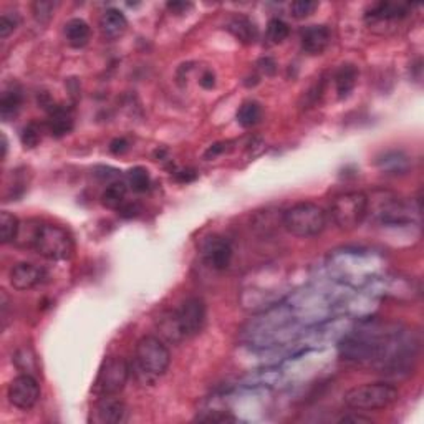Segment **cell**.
I'll return each mask as SVG.
<instances>
[{"label": "cell", "instance_id": "9c48e42d", "mask_svg": "<svg viewBox=\"0 0 424 424\" xmlns=\"http://www.w3.org/2000/svg\"><path fill=\"white\" fill-rule=\"evenodd\" d=\"M7 398L15 408L28 411L40 400V385L30 373H24L8 385Z\"/></svg>", "mask_w": 424, "mask_h": 424}, {"label": "cell", "instance_id": "8d00e7d4", "mask_svg": "<svg viewBox=\"0 0 424 424\" xmlns=\"http://www.w3.org/2000/svg\"><path fill=\"white\" fill-rule=\"evenodd\" d=\"M340 423H371V419L364 418L362 414H345L340 418Z\"/></svg>", "mask_w": 424, "mask_h": 424}, {"label": "cell", "instance_id": "f1b7e54d", "mask_svg": "<svg viewBox=\"0 0 424 424\" xmlns=\"http://www.w3.org/2000/svg\"><path fill=\"white\" fill-rule=\"evenodd\" d=\"M318 8V2L313 0H297L290 6V12L295 19H307Z\"/></svg>", "mask_w": 424, "mask_h": 424}, {"label": "cell", "instance_id": "ba28073f", "mask_svg": "<svg viewBox=\"0 0 424 424\" xmlns=\"http://www.w3.org/2000/svg\"><path fill=\"white\" fill-rule=\"evenodd\" d=\"M173 315H175L181 340H186L197 335L204 326L206 303L199 297H189L179 305V308L173 310Z\"/></svg>", "mask_w": 424, "mask_h": 424}, {"label": "cell", "instance_id": "52a82bcc", "mask_svg": "<svg viewBox=\"0 0 424 424\" xmlns=\"http://www.w3.org/2000/svg\"><path fill=\"white\" fill-rule=\"evenodd\" d=\"M130 380V366L125 360L109 356L101 363L95 381V393L98 396H116Z\"/></svg>", "mask_w": 424, "mask_h": 424}, {"label": "cell", "instance_id": "f35d334b", "mask_svg": "<svg viewBox=\"0 0 424 424\" xmlns=\"http://www.w3.org/2000/svg\"><path fill=\"white\" fill-rule=\"evenodd\" d=\"M7 154V138L6 134H2V158H6Z\"/></svg>", "mask_w": 424, "mask_h": 424}, {"label": "cell", "instance_id": "484cf974", "mask_svg": "<svg viewBox=\"0 0 424 424\" xmlns=\"http://www.w3.org/2000/svg\"><path fill=\"white\" fill-rule=\"evenodd\" d=\"M128 182H130V188L133 189L134 193H146V191L150 189L151 179H150V175H148L146 169L141 166H136L128 171Z\"/></svg>", "mask_w": 424, "mask_h": 424}, {"label": "cell", "instance_id": "7a4b0ae2", "mask_svg": "<svg viewBox=\"0 0 424 424\" xmlns=\"http://www.w3.org/2000/svg\"><path fill=\"white\" fill-rule=\"evenodd\" d=\"M169 363H171V353L158 337L146 335L139 338L134 350V368L143 383H154L168 371Z\"/></svg>", "mask_w": 424, "mask_h": 424}, {"label": "cell", "instance_id": "277c9868", "mask_svg": "<svg viewBox=\"0 0 424 424\" xmlns=\"http://www.w3.org/2000/svg\"><path fill=\"white\" fill-rule=\"evenodd\" d=\"M282 224L292 236L308 239L325 231L326 212L313 202H299L283 212Z\"/></svg>", "mask_w": 424, "mask_h": 424}, {"label": "cell", "instance_id": "d4e9b609", "mask_svg": "<svg viewBox=\"0 0 424 424\" xmlns=\"http://www.w3.org/2000/svg\"><path fill=\"white\" fill-rule=\"evenodd\" d=\"M288 35H290V27L282 19H272L267 25V38H269L270 44H282Z\"/></svg>", "mask_w": 424, "mask_h": 424}, {"label": "cell", "instance_id": "4fadbf2b", "mask_svg": "<svg viewBox=\"0 0 424 424\" xmlns=\"http://www.w3.org/2000/svg\"><path fill=\"white\" fill-rule=\"evenodd\" d=\"M332 42V32L325 25H308L300 33L302 50L308 55H321Z\"/></svg>", "mask_w": 424, "mask_h": 424}, {"label": "cell", "instance_id": "2e32d148", "mask_svg": "<svg viewBox=\"0 0 424 424\" xmlns=\"http://www.w3.org/2000/svg\"><path fill=\"white\" fill-rule=\"evenodd\" d=\"M100 32L101 35L108 40H116L128 28V20H126L125 14L118 8H108L100 17Z\"/></svg>", "mask_w": 424, "mask_h": 424}, {"label": "cell", "instance_id": "ffe728a7", "mask_svg": "<svg viewBox=\"0 0 424 424\" xmlns=\"http://www.w3.org/2000/svg\"><path fill=\"white\" fill-rule=\"evenodd\" d=\"M356 80H358V69L355 65L346 63V65H342L338 69L337 73H335V87H337V93L340 98L350 95L355 88Z\"/></svg>", "mask_w": 424, "mask_h": 424}, {"label": "cell", "instance_id": "5b68a950", "mask_svg": "<svg viewBox=\"0 0 424 424\" xmlns=\"http://www.w3.org/2000/svg\"><path fill=\"white\" fill-rule=\"evenodd\" d=\"M343 401L351 409L378 411L389 408L398 401V389L385 381L364 383L348 389Z\"/></svg>", "mask_w": 424, "mask_h": 424}, {"label": "cell", "instance_id": "4dcf8cb0", "mask_svg": "<svg viewBox=\"0 0 424 424\" xmlns=\"http://www.w3.org/2000/svg\"><path fill=\"white\" fill-rule=\"evenodd\" d=\"M139 206L138 204H131V202H125L120 209H118V212L123 215V218H136V215L139 214Z\"/></svg>", "mask_w": 424, "mask_h": 424}, {"label": "cell", "instance_id": "d6a6232c", "mask_svg": "<svg viewBox=\"0 0 424 424\" xmlns=\"http://www.w3.org/2000/svg\"><path fill=\"white\" fill-rule=\"evenodd\" d=\"M199 85H201L204 90H212V88L215 87V75L209 70L204 71L201 76V80H199Z\"/></svg>", "mask_w": 424, "mask_h": 424}, {"label": "cell", "instance_id": "74e56055", "mask_svg": "<svg viewBox=\"0 0 424 424\" xmlns=\"http://www.w3.org/2000/svg\"><path fill=\"white\" fill-rule=\"evenodd\" d=\"M177 177H179V181L188 182V181H193L194 177H196V175H194L193 171H181L179 176H177Z\"/></svg>", "mask_w": 424, "mask_h": 424}, {"label": "cell", "instance_id": "e575fe53", "mask_svg": "<svg viewBox=\"0 0 424 424\" xmlns=\"http://www.w3.org/2000/svg\"><path fill=\"white\" fill-rule=\"evenodd\" d=\"M258 69L264 71L265 75H274L275 73V62L272 58H262L260 62H258Z\"/></svg>", "mask_w": 424, "mask_h": 424}, {"label": "cell", "instance_id": "30bf717a", "mask_svg": "<svg viewBox=\"0 0 424 424\" xmlns=\"http://www.w3.org/2000/svg\"><path fill=\"white\" fill-rule=\"evenodd\" d=\"M128 419V408L116 396H100L90 411V421L95 424H120Z\"/></svg>", "mask_w": 424, "mask_h": 424}, {"label": "cell", "instance_id": "603a6c76", "mask_svg": "<svg viewBox=\"0 0 424 424\" xmlns=\"http://www.w3.org/2000/svg\"><path fill=\"white\" fill-rule=\"evenodd\" d=\"M20 232V222L12 212L3 211L0 214V240L2 244L15 242Z\"/></svg>", "mask_w": 424, "mask_h": 424}, {"label": "cell", "instance_id": "1f68e13d", "mask_svg": "<svg viewBox=\"0 0 424 424\" xmlns=\"http://www.w3.org/2000/svg\"><path fill=\"white\" fill-rule=\"evenodd\" d=\"M126 150H128V141H126L125 138L113 139L112 144H109V151H112L113 154H123Z\"/></svg>", "mask_w": 424, "mask_h": 424}, {"label": "cell", "instance_id": "4316f807", "mask_svg": "<svg viewBox=\"0 0 424 424\" xmlns=\"http://www.w3.org/2000/svg\"><path fill=\"white\" fill-rule=\"evenodd\" d=\"M20 139H22V144L25 148H35L42 141V126L38 123L32 121L28 125L24 126L22 133H20Z\"/></svg>", "mask_w": 424, "mask_h": 424}, {"label": "cell", "instance_id": "cb8c5ba5", "mask_svg": "<svg viewBox=\"0 0 424 424\" xmlns=\"http://www.w3.org/2000/svg\"><path fill=\"white\" fill-rule=\"evenodd\" d=\"M262 118V108L257 101H245L237 112V123L242 128H252Z\"/></svg>", "mask_w": 424, "mask_h": 424}, {"label": "cell", "instance_id": "44dd1931", "mask_svg": "<svg viewBox=\"0 0 424 424\" xmlns=\"http://www.w3.org/2000/svg\"><path fill=\"white\" fill-rule=\"evenodd\" d=\"M229 32L232 33L236 38H239L240 42H244V44H254V42L257 40L258 30L256 27V24L252 22V20H249L247 17H234V19L229 22Z\"/></svg>", "mask_w": 424, "mask_h": 424}, {"label": "cell", "instance_id": "d590c367", "mask_svg": "<svg viewBox=\"0 0 424 424\" xmlns=\"http://www.w3.org/2000/svg\"><path fill=\"white\" fill-rule=\"evenodd\" d=\"M191 7V3H186V2H169L168 3V8L169 10L173 12V14H184L186 10Z\"/></svg>", "mask_w": 424, "mask_h": 424}, {"label": "cell", "instance_id": "8fae6325", "mask_svg": "<svg viewBox=\"0 0 424 424\" xmlns=\"http://www.w3.org/2000/svg\"><path fill=\"white\" fill-rule=\"evenodd\" d=\"M234 249L231 240L220 236H211L202 244V257L204 262L214 270H226L232 262Z\"/></svg>", "mask_w": 424, "mask_h": 424}, {"label": "cell", "instance_id": "6da1fadb", "mask_svg": "<svg viewBox=\"0 0 424 424\" xmlns=\"http://www.w3.org/2000/svg\"><path fill=\"white\" fill-rule=\"evenodd\" d=\"M368 197V212L373 222L387 227L413 226V204L393 191H375Z\"/></svg>", "mask_w": 424, "mask_h": 424}, {"label": "cell", "instance_id": "7c38bea8", "mask_svg": "<svg viewBox=\"0 0 424 424\" xmlns=\"http://www.w3.org/2000/svg\"><path fill=\"white\" fill-rule=\"evenodd\" d=\"M45 277V270L35 264H30V262H20L10 270L12 287L20 292L32 290V288L40 285Z\"/></svg>", "mask_w": 424, "mask_h": 424}, {"label": "cell", "instance_id": "ac0fdd59", "mask_svg": "<svg viewBox=\"0 0 424 424\" xmlns=\"http://www.w3.org/2000/svg\"><path fill=\"white\" fill-rule=\"evenodd\" d=\"M409 14V6L405 3H391L380 2L368 10L366 19L378 20V22H389V20H400Z\"/></svg>", "mask_w": 424, "mask_h": 424}, {"label": "cell", "instance_id": "d6986e66", "mask_svg": "<svg viewBox=\"0 0 424 424\" xmlns=\"http://www.w3.org/2000/svg\"><path fill=\"white\" fill-rule=\"evenodd\" d=\"M91 30L90 25L85 22L83 19H71L65 24V38L70 46L73 48H83L90 40Z\"/></svg>", "mask_w": 424, "mask_h": 424}, {"label": "cell", "instance_id": "8992f818", "mask_svg": "<svg viewBox=\"0 0 424 424\" xmlns=\"http://www.w3.org/2000/svg\"><path fill=\"white\" fill-rule=\"evenodd\" d=\"M332 219L342 231H353L366 219L368 197L362 191H350L333 199Z\"/></svg>", "mask_w": 424, "mask_h": 424}, {"label": "cell", "instance_id": "f546056e", "mask_svg": "<svg viewBox=\"0 0 424 424\" xmlns=\"http://www.w3.org/2000/svg\"><path fill=\"white\" fill-rule=\"evenodd\" d=\"M20 17L17 12H6L0 17V37L7 38L12 32L19 27Z\"/></svg>", "mask_w": 424, "mask_h": 424}, {"label": "cell", "instance_id": "5bb4252c", "mask_svg": "<svg viewBox=\"0 0 424 424\" xmlns=\"http://www.w3.org/2000/svg\"><path fill=\"white\" fill-rule=\"evenodd\" d=\"M46 131L52 134L53 138H63L71 133L73 130V114L65 106L53 105L48 109V118H46Z\"/></svg>", "mask_w": 424, "mask_h": 424}, {"label": "cell", "instance_id": "836d02e7", "mask_svg": "<svg viewBox=\"0 0 424 424\" xmlns=\"http://www.w3.org/2000/svg\"><path fill=\"white\" fill-rule=\"evenodd\" d=\"M224 150H226V143H215V144H212V146H209V150L206 151L204 158H206V159L215 158V156H219L220 152H224Z\"/></svg>", "mask_w": 424, "mask_h": 424}, {"label": "cell", "instance_id": "3957f363", "mask_svg": "<svg viewBox=\"0 0 424 424\" xmlns=\"http://www.w3.org/2000/svg\"><path fill=\"white\" fill-rule=\"evenodd\" d=\"M28 247L48 260H67L73 256V237L67 229L55 224L38 222Z\"/></svg>", "mask_w": 424, "mask_h": 424}, {"label": "cell", "instance_id": "83f0119b", "mask_svg": "<svg viewBox=\"0 0 424 424\" xmlns=\"http://www.w3.org/2000/svg\"><path fill=\"white\" fill-rule=\"evenodd\" d=\"M55 6H57V3L46 2V0H38V2L33 3L32 12H33V17H35L37 22H40V24L48 22L53 15Z\"/></svg>", "mask_w": 424, "mask_h": 424}, {"label": "cell", "instance_id": "e0dca14e", "mask_svg": "<svg viewBox=\"0 0 424 424\" xmlns=\"http://www.w3.org/2000/svg\"><path fill=\"white\" fill-rule=\"evenodd\" d=\"M22 88L17 83H10L3 88L2 96H0V116L2 120L8 123L20 112V106H22Z\"/></svg>", "mask_w": 424, "mask_h": 424}, {"label": "cell", "instance_id": "9a60e30c", "mask_svg": "<svg viewBox=\"0 0 424 424\" xmlns=\"http://www.w3.org/2000/svg\"><path fill=\"white\" fill-rule=\"evenodd\" d=\"M376 166L387 176H405L411 169V159L403 151H387L376 159Z\"/></svg>", "mask_w": 424, "mask_h": 424}, {"label": "cell", "instance_id": "7402d4cb", "mask_svg": "<svg viewBox=\"0 0 424 424\" xmlns=\"http://www.w3.org/2000/svg\"><path fill=\"white\" fill-rule=\"evenodd\" d=\"M126 191L128 189H126L125 182L113 181L112 184L103 191V194H101V204L108 207V209L118 211L126 202Z\"/></svg>", "mask_w": 424, "mask_h": 424}]
</instances>
